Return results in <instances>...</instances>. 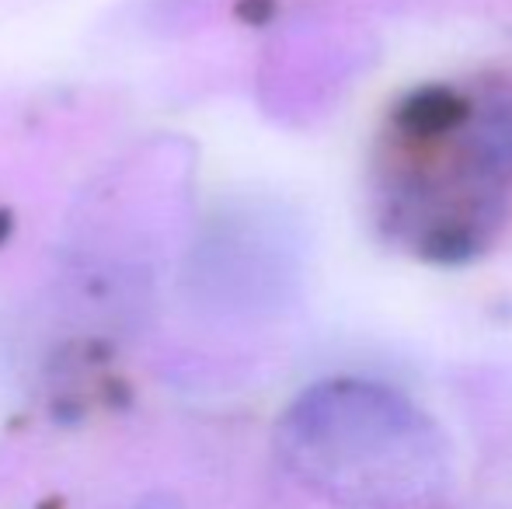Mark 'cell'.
<instances>
[{
    "label": "cell",
    "instance_id": "2",
    "mask_svg": "<svg viewBox=\"0 0 512 509\" xmlns=\"http://www.w3.org/2000/svg\"><path fill=\"white\" fill-rule=\"evenodd\" d=\"M276 454L304 489L342 509H432L457 482L443 426L405 391L366 377L300 391L276 422Z\"/></svg>",
    "mask_w": 512,
    "mask_h": 509
},
{
    "label": "cell",
    "instance_id": "1",
    "mask_svg": "<svg viewBox=\"0 0 512 509\" xmlns=\"http://www.w3.org/2000/svg\"><path fill=\"white\" fill-rule=\"evenodd\" d=\"M373 217L394 248L471 262L512 213V88L425 84L394 105L373 157Z\"/></svg>",
    "mask_w": 512,
    "mask_h": 509
}]
</instances>
